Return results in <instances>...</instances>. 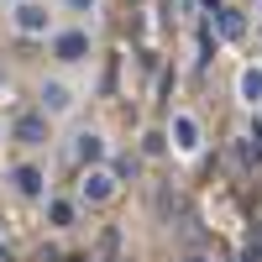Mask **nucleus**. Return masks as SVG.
<instances>
[{
    "label": "nucleus",
    "mask_w": 262,
    "mask_h": 262,
    "mask_svg": "<svg viewBox=\"0 0 262 262\" xmlns=\"http://www.w3.org/2000/svg\"><path fill=\"white\" fill-rule=\"evenodd\" d=\"M111 189H116V184H111V173H84V184H79V194H84V200H95V205H100V200H111Z\"/></svg>",
    "instance_id": "nucleus-5"
},
{
    "label": "nucleus",
    "mask_w": 262,
    "mask_h": 262,
    "mask_svg": "<svg viewBox=\"0 0 262 262\" xmlns=\"http://www.w3.org/2000/svg\"><path fill=\"white\" fill-rule=\"evenodd\" d=\"M16 32L21 37H42L48 32V11L32 6V0H16Z\"/></svg>",
    "instance_id": "nucleus-1"
},
{
    "label": "nucleus",
    "mask_w": 262,
    "mask_h": 262,
    "mask_svg": "<svg viewBox=\"0 0 262 262\" xmlns=\"http://www.w3.org/2000/svg\"><path fill=\"white\" fill-rule=\"evenodd\" d=\"M179 147H194V121L179 116Z\"/></svg>",
    "instance_id": "nucleus-9"
},
{
    "label": "nucleus",
    "mask_w": 262,
    "mask_h": 262,
    "mask_svg": "<svg viewBox=\"0 0 262 262\" xmlns=\"http://www.w3.org/2000/svg\"><path fill=\"white\" fill-rule=\"evenodd\" d=\"M11 184H16V194H27V200H37V194H42V173L21 163V168L11 173Z\"/></svg>",
    "instance_id": "nucleus-6"
},
{
    "label": "nucleus",
    "mask_w": 262,
    "mask_h": 262,
    "mask_svg": "<svg viewBox=\"0 0 262 262\" xmlns=\"http://www.w3.org/2000/svg\"><path fill=\"white\" fill-rule=\"evenodd\" d=\"M11 131H16L21 147H42V142H48V116H21Z\"/></svg>",
    "instance_id": "nucleus-2"
},
{
    "label": "nucleus",
    "mask_w": 262,
    "mask_h": 262,
    "mask_svg": "<svg viewBox=\"0 0 262 262\" xmlns=\"http://www.w3.org/2000/svg\"><path fill=\"white\" fill-rule=\"evenodd\" d=\"M74 221V205L69 200H53V226H69Z\"/></svg>",
    "instance_id": "nucleus-8"
},
{
    "label": "nucleus",
    "mask_w": 262,
    "mask_h": 262,
    "mask_svg": "<svg viewBox=\"0 0 262 262\" xmlns=\"http://www.w3.org/2000/svg\"><path fill=\"white\" fill-rule=\"evenodd\" d=\"M100 152H105V147H100V137H95V131H84V137H74V158H79V163H95Z\"/></svg>",
    "instance_id": "nucleus-7"
},
{
    "label": "nucleus",
    "mask_w": 262,
    "mask_h": 262,
    "mask_svg": "<svg viewBox=\"0 0 262 262\" xmlns=\"http://www.w3.org/2000/svg\"><path fill=\"white\" fill-rule=\"evenodd\" d=\"M69 6H74V11H90V6H95V0H69Z\"/></svg>",
    "instance_id": "nucleus-10"
},
{
    "label": "nucleus",
    "mask_w": 262,
    "mask_h": 262,
    "mask_svg": "<svg viewBox=\"0 0 262 262\" xmlns=\"http://www.w3.org/2000/svg\"><path fill=\"white\" fill-rule=\"evenodd\" d=\"M53 53H58L63 63H79L84 53H90V37H84V32H63V37L53 42Z\"/></svg>",
    "instance_id": "nucleus-3"
},
{
    "label": "nucleus",
    "mask_w": 262,
    "mask_h": 262,
    "mask_svg": "<svg viewBox=\"0 0 262 262\" xmlns=\"http://www.w3.org/2000/svg\"><path fill=\"white\" fill-rule=\"evenodd\" d=\"M69 105H74V95L63 84H42V116H63Z\"/></svg>",
    "instance_id": "nucleus-4"
}]
</instances>
